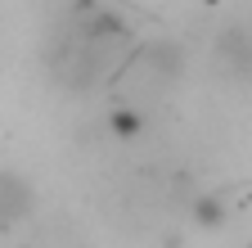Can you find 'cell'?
<instances>
[{"instance_id":"7a4b0ae2","label":"cell","mask_w":252,"mask_h":248,"mask_svg":"<svg viewBox=\"0 0 252 248\" xmlns=\"http://www.w3.org/2000/svg\"><path fill=\"white\" fill-rule=\"evenodd\" d=\"M32 208H36V190H32V180L0 167V226H18L32 216Z\"/></svg>"},{"instance_id":"6da1fadb","label":"cell","mask_w":252,"mask_h":248,"mask_svg":"<svg viewBox=\"0 0 252 248\" xmlns=\"http://www.w3.org/2000/svg\"><path fill=\"white\" fill-rule=\"evenodd\" d=\"M212 64L234 81H252V27H220L212 41Z\"/></svg>"},{"instance_id":"3957f363","label":"cell","mask_w":252,"mask_h":248,"mask_svg":"<svg viewBox=\"0 0 252 248\" xmlns=\"http://www.w3.org/2000/svg\"><path fill=\"white\" fill-rule=\"evenodd\" d=\"M104 127H108L113 140H140L144 127H149V117H144V108H135V104H113L108 117H104Z\"/></svg>"},{"instance_id":"277c9868","label":"cell","mask_w":252,"mask_h":248,"mask_svg":"<svg viewBox=\"0 0 252 248\" xmlns=\"http://www.w3.org/2000/svg\"><path fill=\"white\" fill-rule=\"evenodd\" d=\"M194 216H198L203 226H216L220 216H225V208H220V199H198L194 203Z\"/></svg>"}]
</instances>
